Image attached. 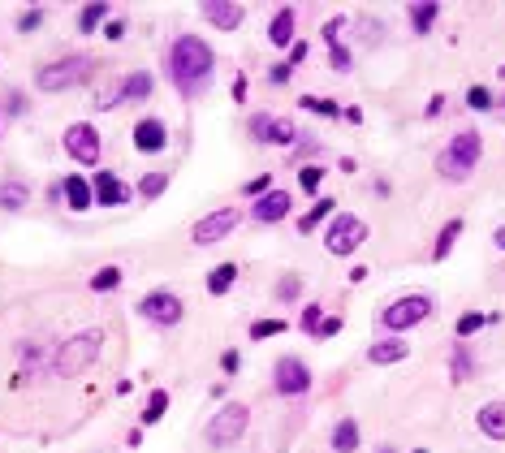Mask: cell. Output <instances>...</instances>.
<instances>
[{"label":"cell","instance_id":"cell-1","mask_svg":"<svg viewBox=\"0 0 505 453\" xmlns=\"http://www.w3.org/2000/svg\"><path fill=\"white\" fill-rule=\"evenodd\" d=\"M212 70H216V56H212V48L199 35H177L173 39V48H169V78H173V87L182 91L186 100L207 91Z\"/></svg>","mask_w":505,"mask_h":453},{"label":"cell","instance_id":"cell-2","mask_svg":"<svg viewBox=\"0 0 505 453\" xmlns=\"http://www.w3.org/2000/svg\"><path fill=\"white\" fill-rule=\"evenodd\" d=\"M100 346H104V328H83V333H74L65 346H56L52 371H56V376H65V380L83 376V371L100 359Z\"/></svg>","mask_w":505,"mask_h":453},{"label":"cell","instance_id":"cell-3","mask_svg":"<svg viewBox=\"0 0 505 453\" xmlns=\"http://www.w3.org/2000/svg\"><path fill=\"white\" fill-rule=\"evenodd\" d=\"M480 156H484V138L475 129H471V134H453L449 147L436 156V173H441L445 182H466V177L475 173Z\"/></svg>","mask_w":505,"mask_h":453},{"label":"cell","instance_id":"cell-4","mask_svg":"<svg viewBox=\"0 0 505 453\" xmlns=\"http://www.w3.org/2000/svg\"><path fill=\"white\" fill-rule=\"evenodd\" d=\"M91 65H95L91 56H78V52L61 56V61H48V65L35 70V87L48 91V95L70 91V87H78V83H87V78H91Z\"/></svg>","mask_w":505,"mask_h":453},{"label":"cell","instance_id":"cell-5","mask_svg":"<svg viewBox=\"0 0 505 453\" xmlns=\"http://www.w3.org/2000/svg\"><path fill=\"white\" fill-rule=\"evenodd\" d=\"M251 423V410L242 406V401H229V406H220L216 414H212V423H207V445L212 449H229L242 441V432H247Z\"/></svg>","mask_w":505,"mask_h":453},{"label":"cell","instance_id":"cell-6","mask_svg":"<svg viewBox=\"0 0 505 453\" xmlns=\"http://www.w3.org/2000/svg\"><path fill=\"white\" fill-rule=\"evenodd\" d=\"M432 315V298L428 294H402V298H393L380 311V324L389 333H406V328H415V324H423Z\"/></svg>","mask_w":505,"mask_h":453},{"label":"cell","instance_id":"cell-7","mask_svg":"<svg viewBox=\"0 0 505 453\" xmlns=\"http://www.w3.org/2000/svg\"><path fill=\"white\" fill-rule=\"evenodd\" d=\"M363 242H367V224L358 220V216H350V212H337L333 224H329V233H324L329 255H354Z\"/></svg>","mask_w":505,"mask_h":453},{"label":"cell","instance_id":"cell-8","mask_svg":"<svg viewBox=\"0 0 505 453\" xmlns=\"http://www.w3.org/2000/svg\"><path fill=\"white\" fill-rule=\"evenodd\" d=\"M238 212L234 207H216V212H207L203 220H194V229H190V242L194 246H216V242H225L234 229H238Z\"/></svg>","mask_w":505,"mask_h":453},{"label":"cell","instance_id":"cell-9","mask_svg":"<svg viewBox=\"0 0 505 453\" xmlns=\"http://www.w3.org/2000/svg\"><path fill=\"white\" fill-rule=\"evenodd\" d=\"M182 311H186L182 298L169 294V289H152V294H143V302H138V315L160 324V328H173V324L182 319Z\"/></svg>","mask_w":505,"mask_h":453},{"label":"cell","instance_id":"cell-10","mask_svg":"<svg viewBox=\"0 0 505 453\" xmlns=\"http://www.w3.org/2000/svg\"><path fill=\"white\" fill-rule=\"evenodd\" d=\"M65 151H70L78 165H95L100 160V151H104V143H100V129H95L91 121H78V125H70L65 129Z\"/></svg>","mask_w":505,"mask_h":453},{"label":"cell","instance_id":"cell-11","mask_svg":"<svg viewBox=\"0 0 505 453\" xmlns=\"http://www.w3.org/2000/svg\"><path fill=\"white\" fill-rule=\"evenodd\" d=\"M272 388H276L281 397H298V393H307V388H311V367L289 354V359L276 363V371H272Z\"/></svg>","mask_w":505,"mask_h":453},{"label":"cell","instance_id":"cell-12","mask_svg":"<svg viewBox=\"0 0 505 453\" xmlns=\"http://www.w3.org/2000/svg\"><path fill=\"white\" fill-rule=\"evenodd\" d=\"M134 147H138L143 156L165 151V147H169V129H165V121H160V117H143V121L134 125Z\"/></svg>","mask_w":505,"mask_h":453},{"label":"cell","instance_id":"cell-13","mask_svg":"<svg viewBox=\"0 0 505 453\" xmlns=\"http://www.w3.org/2000/svg\"><path fill=\"white\" fill-rule=\"evenodd\" d=\"M251 134H259L264 143H276V147H285V143L298 138V129L289 117H251Z\"/></svg>","mask_w":505,"mask_h":453},{"label":"cell","instance_id":"cell-14","mask_svg":"<svg viewBox=\"0 0 505 453\" xmlns=\"http://www.w3.org/2000/svg\"><path fill=\"white\" fill-rule=\"evenodd\" d=\"M91 194H95V203H100V207H121V203L130 199L125 182H121L117 173H108V169L91 177Z\"/></svg>","mask_w":505,"mask_h":453},{"label":"cell","instance_id":"cell-15","mask_svg":"<svg viewBox=\"0 0 505 453\" xmlns=\"http://www.w3.org/2000/svg\"><path fill=\"white\" fill-rule=\"evenodd\" d=\"M289 207H294V194H289V190H268L264 194V199H259L255 203V220L259 224H276V220H285L289 216Z\"/></svg>","mask_w":505,"mask_h":453},{"label":"cell","instance_id":"cell-16","mask_svg":"<svg viewBox=\"0 0 505 453\" xmlns=\"http://www.w3.org/2000/svg\"><path fill=\"white\" fill-rule=\"evenodd\" d=\"M203 18L216 30H238L242 18H247V9L234 5V0H203Z\"/></svg>","mask_w":505,"mask_h":453},{"label":"cell","instance_id":"cell-17","mask_svg":"<svg viewBox=\"0 0 505 453\" xmlns=\"http://www.w3.org/2000/svg\"><path fill=\"white\" fill-rule=\"evenodd\" d=\"M61 194H65V203H70L74 212H87V207L95 203V194H91V182H87L83 173H70V177H65V182H61Z\"/></svg>","mask_w":505,"mask_h":453},{"label":"cell","instance_id":"cell-18","mask_svg":"<svg viewBox=\"0 0 505 453\" xmlns=\"http://www.w3.org/2000/svg\"><path fill=\"white\" fill-rule=\"evenodd\" d=\"M475 423H480V432L488 436V441H505V401H488V406H480Z\"/></svg>","mask_w":505,"mask_h":453},{"label":"cell","instance_id":"cell-19","mask_svg":"<svg viewBox=\"0 0 505 453\" xmlns=\"http://www.w3.org/2000/svg\"><path fill=\"white\" fill-rule=\"evenodd\" d=\"M406 346L402 337H384V341H376V346H367V363H376V367H389V363H402L406 359Z\"/></svg>","mask_w":505,"mask_h":453},{"label":"cell","instance_id":"cell-20","mask_svg":"<svg viewBox=\"0 0 505 453\" xmlns=\"http://www.w3.org/2000/svg\"><path fill=\"white\" fill-rule=\"evenodd\" d=\"M268 39L276 48H294V9H276V18L268 26Z\"/></svg>","mask_w":505,"mask_h":453},{"label":"cell","instance_id":"cell-21","mask_svg":"<svg viewBox=\"0 0 505 453\" xmlns=\"http://www.w3.org/2000/svg\"><path fill=\"white\" fill-rule=\"evenodd\" d=\"M147 95H152V74H147V70H134L130 78H121V104L147 100Z\"/></svg>","mask_w":505,"mask_h":453},{"label":"cell","instance_id":"cell-22","mask_svg":"<svg viewBox=\"0 0 505 453\" xmlns=\"http://www.w3.org/2000/svg\"><path fill=\"white\" fill-rule=\"evenodd\" d=\"M333 449L337 453H354L358 449V423L354 419H341V423L333 428Z\"/></svg>","mask_w":505,"mask_h":453},{"label":"cell","instance_id":"cell-23","mask_svg":"<svg viewBox=\"0 0 505 453\" xmlns=\"http://www.w3.org/2000/svg\"><path fill=\"white\" fill-rule=\"evenodd\" d=\"M30 190L26 182H0V207H9V212H18V207H26Z\"/></svg>","mask_w":505,"mask_h":453},{"label":"cell","instance_id":"cell-24","mask_svg":"<svg viewBox=\"0 0 505 453\" xmlns=\"http://www.w3.org/2000/svg\"><path fill=\"white\" fill-rule=\"evenodd\" d=\"M436 13H441V5H436V0H419V5L411 9V22H415V35H428V26L436 22Z\"/></svg>","mask_w":505,"mask_h":453},{"label":"cell","instance_id":"cell-25","mask_svg":"<svg viewBox=\"0 0 505 453\" xmlns=\"http://www.w3.org/2000/svg\"><path fill=\"white\" fill-rule=\"evenodd\" d=\"M234 281H238V268L234 264H216L212 277H207V294H225V289H234Z\"/></svg>","mask_w":505,"mask_h":453},{"label":"cell","instance_id":"cell-26","mask_svg":"<svg viewBox=\"0 0 505 453\" xmlns=\"http://www.w3.org/2000/svg\"><path fill=\"white\" fill-rule=\"evenodd\" d=\"M458 233H462V220H449L441 233H436V246H432V259H445L449 251H453V242H458Z\"/></svg>","mask_w":505,"mask_h":453},{"label":"cell","instance_id":"cell-27","mask_svg":"<svg viewBox=\"0 0 505 453\" xmlns=\"http://www.w3.org/2000/svg\"><path fill=\"white\" fill-rule=\"evenodd\" d=\"M165 410H169V393H165V388H156V393L147 397V410H143V428L160 423V419H165Z\"/></svg>","mask_w":505,"mask_h":453},{"label":"cell","instance_id":"cell-28","mask_svg":"<svg viewBox=\"0 0 505 453\" xmlns=\"http://www.w3.org/2000/svg\"><path fill=\"white\" fill-rule=\"evenodd\" d=\"M104 18H108V5H104V0H95V5H87L83 13H78V30H83V35H91V30L100 26Z\"/></svg>","mask_w":505,"mask_h":453},{"label":"cell","instance_id":"cell-29","mask_svg":"<svg viewBox=\"0 0 505 453\" xmlns=\"http://www.w3.org/2000/svg\"><path fill=\"white\" fill-rule=\"evenodd\" d=\"M117 285H121V268H117V264H108V268H100V272L91 277V289H95V294H108V289H117Z\"/></svg>","mask_w":505,"mask_h":453},{"label":"cell","instance_id":"cell-30","mask_svg":"<svg viewBox=\"0 0 505 453\" xmlns=\"http://www.w3.org/2000/svg\"><path fill=\"white\" fill-rule=\"evenodd\" d=\"M333 207H337L333 199H320V203L311 207V212H307V216L298 220V229H302V233H311V229H316V224H320V220H329V216H333Z\"/></svg>","mask_w":505,"mask_h":453},{"label":"cell","instance_id":"cell-31","mask_svg":"<svg viewBox=\"0 0 505 453\" xmlns=\"http://www.w3.org/2000/svg\"><path fill=\"white\" fill-rule=\"evenodd\" d=\"M165 186H169V173H147L138 182V194L143 199H160V194H165Z\"/></svg>","mask_w":505,"mask_h":453},{"label":"cell","instance_id":"cell-32","mask_svg":"<svg viewBox=\"0 0 505 453\" xmlns=\"http://www.w3.org/2000/svg\"><path fill=\"white\" fill-rule=\"evenodd\" d=\"M276 333H285L281 319H255L251 324V341H264V337H276Z\"/></svg>","mask_w":505,"mask_h":453},{"label":"cell","instance_id":"cell-33","mask_svg":"<svg viewBox=\"0 0 505 453\" xmlns=\"http://www.w3.org/2000/svg\"><path fill=\"white\" fill-rule=\"evenodd\" d=\"M298 104H302V108H311V112H320V117H337V112H341L333 100H320V95H302Z\"/></svg>","mask_w":505,"mask_h":453},{"label":"cell","instance_id":"cell-34","mask_svg":"<svg viewBox=\"0 0 505 453\" xmlns=\"http://www.w3.org/2000/svg\"><path fill=\"white\" fill-rule=\"evenodd\" d=\"M329 61H333V70H341V74L350 70V52L341 48V39H333V43H329Z\"/></svg>","mask_w":505,"mask_h":453},{"label":"cell","instance_id":"cell-35","mask_svg":"<svg viewBox=\"0 0 505 453\" xmlns=\"http://www.w3.org/2000/svg\"><path fill=\"white\" fill-rule=\"evenodd\" d=\"M466 104L475 108V112H488V108H493V95H488L484 87H471V91H466Z\"/></svg>","mask_w":505,"mask_h":453},{"label":"cell","instance_id":"cell-36","mask_svg":"<svg viewBox=\"0 0 505 453\" xmlns=\"http://www.w3.org/2000/svg\"><path fill=\"white\" fill-rule=\"evenodd\" d=\"M39 26H43V9H26L22 18H18V30H22V35H30V30H39Z\"/></svg>","mask_w":505,"mask_h":453},{"label":"cell","instance_id":"cell-37","mask_svg":"<svg viewBox=\"0 0 505 453\" xmlns=\"http://www.w3.org/2000/svg\"><path fill=\"white\" fill-rule=\"evenodd\" d=\"M484 324H488V315H462V319H458V337H471V333H480Z\"/></svg>","mask_w":505,"mask_h":453},{"label":"cell","instance_id":"cell-38","mask_svg":"<svg viewBox=\"0 0 505 453\" xmlns=\"http://www.w3.org/2000/svg\"><path fill=\"white\" fill-rule=\"evenodd\" d=\"M320 319H324V306H316V302H311V306H302V328H307V333H316V328H320Z\"/></svg>","mask_w":505,"mask_h":453},{"label":"cell","instance_id":"cell-39","mask_svg":"<svg viewBox=\"0 0 505 453\" xmlns=\"http://www.w3.org/2000/svg\"><path fill=\"white\" fill-rule=\"evenodd\" d=\"M320 182H324V169H316V165H307V169H302V177H298V186H302V190H316Z\"/></svg>","mask_w":505,"mask_h":453},{"label":"cell","instance_id":"cell-40","mask_svg":"<svg viewBox=\"0 0 505 453\" xmlns=\"http://www.w3.org/2000/svg\"><path fill=\"white\" fill-rule=\"evenodd\" d=\"M298 294H302V281H294V277H285L281 285H276V298H285V302L298 298Z\"/></svg>","mask_w":505,"mask_h":453},{"label":"cell","instance_id":"cell-41","mask_svg":"<svg viewBox=\"0 0 505 453\" xmlns=\"http://www.w3.org/2000/svg\"><path fill=\"white\" fill-rule=\"evenodd\" d=\"M337 333H341V319H337V315L320 319V328H316V337H337Z\"/></svg>","mask_w":505,"mask_h":453},{"label":"cell","instance_id":"cell-42","mask_svg":"<svg viewBox=\"0 0 505 453\" xmlns=\"http://www.w3.org/2000/svg\"><path fill=\"white\" fill-rule=\"evenodd\" d=\"M9 112H13V117H22V112H26V95L22 91H9Z\"/></svg>","mask_w":505,"mask_h":453},{"label":"cell","instance_id":"cell-43","mask_svg":"<svg viewBox=\"0 0 505 453\" xmlns=\"http://www.w3.org/2000/svg\"><path fill=\"white\" fill-rule=\"evenodd\" d=\"M268 186H272V177L264 173V177H255V182H247V194H268Z\"/></svg>","mask_w":505,"mask_h":453},{"label":"cell","instance_id":"cell-44","mask_svg":"<svg viewBox=\"0 0 505 453\" xmlns=\"http://www.w3.org/2000/svg\"><path fill=\"white\" fill-rule=\"evenodd\" d=\"M104 35H108V39H121V35H125V22H117V18H112V22L104 26Z\"/></svg>","mask_w":505,"mask_h":453},{"label":"cell","instance_id":"cell-45","mask_svg":"<svg viewBox=\"0 0 505 453\" xmlns=\"http://www.w3.org/2000/svg\"><path fill=\"white\" fill-rule=\"evenodd\" d=\"M238 363H242V359H238L234 350H229V354H220V367H225V371H238Z\"/></svg>","mask_w":505,"mask_h":453},{"label":"cell","instance_id":"cell-46","mask_svg":"<svg viewBox=\"0 0 505 453\" xmlns=\"http://www.w3.org/2000/svg\"><path fill=\"white\" fill-rule=\"evenodd\" d=\"M285 78H289V61L285 65H272V83H285Z\"/></svg>","mask_w":505,"mask_h":453},{"label":"cell","instance_id":"cell-47","mask_svg":"<svg viewBox=\"0 0 505 453\" xmlns=\"http://www.w3.org/2000/svg\"><path fill=\"white\" fill-rule=\"evenodd\" d=\"M307 56V43H294V48H289V65H298Z\"/></svg>","mask_w":505,"mask_h":453},{"label":"cell","instance_id":"cell-48","mask_svg":"<svg viewBox=\"0 0 505 453\" xmlns=\"http://www.w3.org/2000/svg\"><path fill=\"white\" fill-rule=\"evenodd\" d=\"M493 242H497V246H501V251H505V224H501V229H497V233H493Z\"/></svg>","mask_w":505,"mask_h":453},{"label":"cell","instance_id":"cell-49","mask_svg":"<svg viewBox=\"0 0 505 453\" xmlns=\"http://www.w3.org/2000/svg\"><path fill=\"white\" fill-rule=\"evenodd\" d=\"M419 453H428V449H419Z\"/></svg>","mask_w":505,"mask_h":453}]
</instances>
